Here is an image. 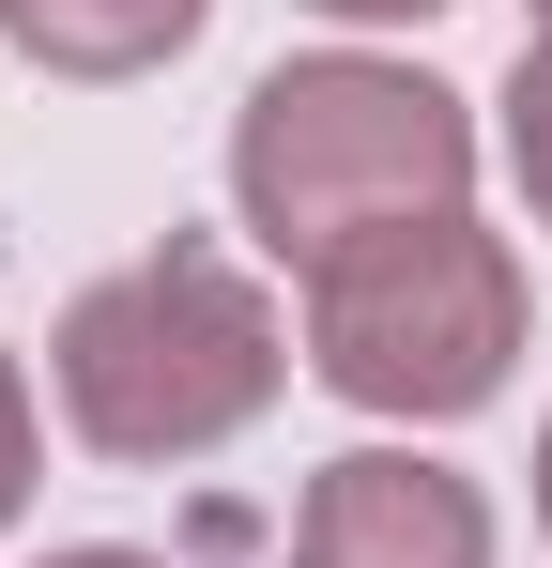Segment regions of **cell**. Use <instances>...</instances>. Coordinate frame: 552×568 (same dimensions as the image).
<instances>
[{"mask_svg":"<svg viewBox=\"0 0 552 568\" xmlns=\"http://www.w3.org/2000/svg\"><path fill=\"white\" fill-rule=\"evenodd\" d=\"M231 185H246V231L276 262L338 277L384 231H430L476 185V123H460L446 78H399V62H276L246 123H231Z\"/></svg>","mask_w":552,"mask_h":568,"instance_id":"1","label":"cell"},{"mask_svg":"<svg viewBox=\"0 0 552 568\" xmlns=\"http://www.w3.org/2000/svg\"><path fill=\"white\" fill-rule=\"evenodd\" d=\"M262 399H276V307L200 231H170L154 262H123L62 307V415L108 462H200Z\"/></svg>","mask_w":552,"mask_h":568,"instance_id":"2","label":"cell"},{"mask_svg":"<svg viewBox=\"0 0 552 568\" xmlns=\"http://www.w3.org/2000/svg\"><path fill=\"white\" fill-rule=\"evenodd\" d=\"M507 354H522V262L476 215L384 231L338 277H307V369L368 415H476Z\"/></svg>","mask_w":552,"mask_h":568,"instance_id":"3","label":"cell"},{"mask_svg":"<svg viewBox=\"0 0 552 568\" xmlns=\"http://www.w3.org/2000/svg\"><path fill=\"white\" fill-rule=\"evenodd\" d=\"M292 568H491V507H476V476L415 462V446H354L307 476Z\"/></svg>","mask_w":552,"mask_h":568,"instance_id":"4","label":"cell"},{"mask_svg":"<svg viewBox=\"0 0 552 568\" xmlns=\"http://www.w3.org/2000/svg\"><path fill=\"white\" fill-rule=\"evenodd\" d=\"M215 0H0V47L47 78H154Z\"/></svg>","mask_w":552,"mask_h":568,"instance_id":"5","label":"cell"},{"mask_svg":"<svg viewBox=\"0 0 552 568\" xmlns=\"http://www.w3.org/2000/svg\"><path fill=\"white\" fill-rule=\"evenodd\" d=\"M507 154H522V185L552 215V47H522V78H507Z\"/></svg>","mask_w":552,"mask_h":568,"instance_id":"6","label":"cell"},{"mask_svg":"<svg viewBox=\"0 0 552 568\" xmlns=\"http://www.w3.org/2000/svg\"><path fill=\"white\" fill-rule=\"evenodd\" d=\"M31 507V399H16V369H0V523Z\"/></svg>","mask_w":552,"mask_h":568,"instance_id":"7","label":"cell"},{"mask_svg":"<svg viewBox=\"0 0 552 568\" xmlns=\"http://www.w3.org/2000/svg\"><path fill=\"white\" fill-rule=\"evenodd\" d=\"M323 16H446V0H323Z\"/></svg>","mask_w":552,"mask_h":568,"instance_id":"8","label":"cell"},{"mask_svg":"<svg viewBox=\"0 0 552 568\" xmlns=\"http://www.w3.org/2000/svg\"><path fill=\"white\" fill-rule=\"evenodd\" d=\"M47 568H154V554H47Z\"/></svg>","mask_w":552,"mask_h":568,"instance_id":"9","label":"cell"},{"mask_svg":"<svg viewBox=\"0 0 552 568\" xmlns=\"http://www.w3.org/2000/svg\"><path fill=\"white\" fill-rule=\"evenodd\" d=\"M538 523H552V430H538Z\"/></svg>","mask_w":552,"mask_h":568,"instance_id":"10","label":"cell"},{"mask_svg":"<svg viewBox=\"0 0 552 568\" xmlns=\"http://www.w3.org/2000/svg\"><path fill=\"white\" fill-rule=\"evenodd\" d=\"M522 47H552V0H538V31H522Z\"/></svg>","mask_w":552,"mask_h":568,"instance_id":"11","label":"cell"}]
</instances>
